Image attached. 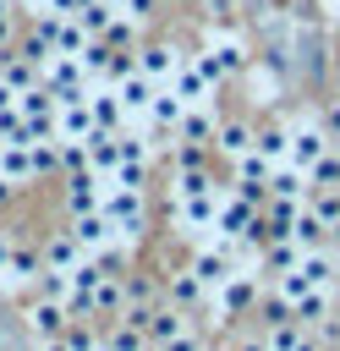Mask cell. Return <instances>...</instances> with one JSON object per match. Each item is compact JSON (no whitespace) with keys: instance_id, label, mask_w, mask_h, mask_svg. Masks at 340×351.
Returning <instances> with one entry per match:
<instances>
[{"instance_id":"5b68a950","label":"cell","mask_w":340,"mask_h":351,"mask_svg":"<svg viewBox=\"0 0 340 351\" xmlns=\"http://www.w3.org/2000/svg\"><path fill=\"white\" fill-rule=\"evenodd\" d=\"M71 236H77V247L93 258V252H104V247L115 241V225L104 219V208H88V214H71Z\"/></svg>"},{"instance_id":"277c9868","label":"cell","mask_w":340,"mask_h":351,"mask_svg":"<svg viewBox=\"0 0 340 351\" xmlns=\"http://www.w3.org/2000/svg\"><path fill=\"white\" fill-rule=\"evenodd\" d=\"M170 88L181 93V104H208V99H214V77L197 66V55H181V66H175V77H170Z\"/></svg>"},{"instance_id":"4fadbf2b","label":"cell","mask_w":340,"mask_h":351,"mask_svg":"<svg viewBox=\"0 0 340 351\" xmlns=\"http://www.w3.org/2000/svg\"><path fill=\"white\" fill-rule=\"evenodd\" d=\"M181 329H186V313H181L175 302H154V313H148V324H143V335L165 346V340H175Z\"/></svg>"},{"instance_id":"83f0119b","label":"cell","mask_w":340,"mask_h":351,"mask_svg":"<svg viewBox=\"0 0 340 351\" xmlns=\"http://www.w3.org/2000/svg\"><path fill=\"white\" fill-rule=\"evenodd\" d=\"M230 351H269V340H263V335H241Z\"/></svg>"},{"instance_id":"4316f807","label":"cell","mask_w":340,"mask_h":351,"mask_svg":"<svg viewBox=\"0 0 340 351\" xmlns=\"http://www.w3.org/2000/svg\"><path fill=\"white\" fill-rule=\"evenodd\" d=\"M11 27H16V22H11V0H0V49L11 44Z\"/></svg>"},{"instance_id":"9c48e42d","label":"cell","mask_w":340,"mask_h":351,"mask_svg":"<svg viewBox=\"0 0 340 351\" xmlns=\"http://www.w3.org/2000/svg\"><path fill=\"white\" fill-rule=\"evenodd\" d=\"M88 110H93L99 132H121V121H126V104H121L115 88H88Z\"/></svg>"},{"instance_id":"603a6c76","label":"cell","mask_w":340,"mask_h":351,"mask_svg":"<svg viewBox=\"0 0 340 351\" xmlns=\"http://www.w3.org/2000/svg\"><path fill=\"white\" fill-rule=\"evenodd\" d=\"M121 165H148V143L121 132ZM121 165H115V170H121Z\"/></svg>"},{"instance_id":"6da1fadb","label":"cell","mask_w":340,"mask_h":351,"mask_svg":"<svg viewBox=\"0 0 340 351\" xmlns=\"http://www.w3.org/2000/svg\"><path fill=\"white\" fill-rule=\"evenodd\" d=\"M208 296H214V324H225V318H247V313H258L263 280H258L252 269H241V263H236V269H230Z\"/></svg>"},{"instance_id":"52a82bcc","label":"cell","mask_w":340,"mask_h":351,"mask_svg":"<svg viewBox=\"0 0 340 351\" xmlns=\"http://www.w3.org/2000/svg\"><path fill=\"white\" fill-rule=\"evenodd\" d=\"M175 66H181V49H175V44H143V49H137V71L154 77V82H170Z\"/></svg>"},{"instance_id":"f1b7e54d","label":"cell","mask_w":340,"mask_h":351,"mask_svg":"<svg viewBox=\"0 0 340 351\" xmlns=\"http://www.w3.org/2000/svg\"><path fill=\"white\" fill-rule=\"evenodd\" d=\"M5 110H16V88L0 77V115H5Z\"/></svg>"},{"instance_id":"cb8c5ba5","label":"cell","mask_w":340,"mask_h":351,"mask_svg":"<svg viewBox=\"0 0 340 351\" xmlns=\"http://www.w3.org/2000/svg\"><path fill=\"white\" fill-rule=\"evenodd\" d=\"M154 5H159V0H115V11H121V16H132V22H148V16H154Z\"/></svg>"},{"instance_id":"ac0fdd59","label":"cell","mask_w":340,"mask_h":351,"mask_svg":"<svg viewBox=\"0 0 340 351\" xmlns=\"http://www.w3.org/2000/svg\"><path fill=\"white\" fill-rule=\"evenodd\" d=\"M313 214L324 219V230H329V241H340V186H313Z\"/></svg>"},{"instance_id":"d4e9b609","label":"cell","mask_w":340,"mask_h":351,"mask_svg":"<svg viewBox=\"0 0 340 351\" xmlns=\"http://www.w3.org/2000/svg\"><path fill=\"white\" fill-rule=\"evenodd\" d=\"M165 351H203V335H197V329L186 324V329H181L175 340H165Z\"/></svg>"},{"instance_id":"1f68e13d","label":"cell","mask_w":340,"mask_h":351,"mask_svg":"<svg viewBox=\"0 0 340 351\" xmlns=\"http://www.w3.org/2000/svg\"><path fill=\"white\" fill-rule=\"evenodd\" d=\"M329 252H335V280H340V241H335V247H329Z\"/></svg>"},{"instance_id":"f546056e","label":"cell","mask_w":340,"mask_h":351,"mask_svg":"<svg viewBox=\"0 0 340 351\" xmlns=\"http://www.w3.org/2000/svg\"><path fill=\"white\" fill-rule=\"evenodd\" d=\"M38 351H71V340L60 335V340H38Z\"/></svg>"},{"instance_id":"7402d4cb","label":"cell","mask_w":340,"mask_h":351,"mask_svg":"<svg viewBox=\"0 0 340 351\" xmlns=\"http://www.w3.org/2000/svg\"><path fill=\"white\" fill-rule=\"evenodd\" d=\"M60 170H88V143L60 137Z\"/></svg>"},{"instance_id":"7c38bea8","label":"cell","mask_w":340,"mask_h":351,"mask_svg":"<svg viewBox=\"0 0 340 351\" xmlns=\"http://www.w3.org/2000/svg\"><path fill=\"white\" fill-rule=\"evenodd\" d=\"M82 258H88V252L77 247V236H71V230H55V236L44 241V269H60V274H71Z\"/></svg>"},{"instance_id":"44dd1931","label":"cell","mask_w":340,"mask_h":351,"mask_svg":"<svg viewBox=\"0 0 340 351\" xmlns=\"http://www.w3.org/2000/svg\"><path fill=\"white\" fill-rule=\"evenodd\" d=\"M175 170H197V165H208V143H186V137H175Z\"/></svg>"},{"instance_id":"5bb4252c","label":"cell","mask_w":340,"mask_h":351,"mask_svg":"<svg viewBox=\"0 0 340 351\" xmlns=\"http://www.w3.org/2000/svg\"><path fill=\"white\" fill-rule=\"evenodd\" d=\"M110 88L121 93L126 115H137V110H148V104H154V88H159V82H154V77H143V71H126V77H121V82H110Z\"/></svg>"},{"instance_id":"e0dca14e","label":"cell","mask_w":340,"mask_h":351,"mask_svg":"<svg viewBox=\"0 0 340 351\" xmlns=\"http://www.w3.org/2000/svg\"><path fill=\"white\" fill-rule=\"evenodd\" d=\"M181 93L175 88H154V104H148V121L159 126V132H175V121H181Z\"/></svg>"},{"instance_id":"8fae6325","label":"cell","mask_w":340,"mask_h":351,"mask_svg":"<svg viewBox=\"0 0 340 351\" xmlns=\"http://www.w3.org/2000/svg\"><path fill=\"white\" fill-rule=\"evenodd\" d=\"M307 192H313V181H307V170H302V165L280 159V165L269 170V197H307Z\"/></svg>"},{"instance_id":"8992f818","label":"cell","mask_w":340,"mask_h":351,"mask_svg":"<svg viewBox=\"0 0 340 351\" xmlns=\"http://www.w3.org/2000/svg\"><path fill=\"white\" fill-rule=\"evenodd\" d=\"M252 137H258V126H252V121H241V115H230V121H219V126H214V154H225V159L236 165V159L252 148Z\"/></svg>"},{"instance_id":"2e32d148","label":"cell","mask_w":340,"mask_h":351,"mask_svg":"<svg viewBox=\"0 0 340 351\" xmlns=\"http://www.w3.org/2000/svg\"><path fill=\"white\" fill-rule=\"evenodd\" d=\"M252 148L269 159V165H280V159H291V121H269V126H258V137H252Z\"/></svg>"},{"instance_id":"3957f363","label":"cell","mask_w":340,"mask_h":351,"mask_svg":"<svg viewBox=\"0 0 340 351\" xmlns=\"http://www.w3.org/2000/svg\"><path fill=\"white\" fill-rule=\"evenodd\" d=\"M27 329H33V340H60V335L71 329L66 302H60V296H38V302L27 307Z\"/></svg>"},{"instance_id":"4dcf8cb0","label":"cell","mask_w":340,"mask_h":351,"mask_svg":"<svg viewBox=\"0 0 340 351\" xmlns=\"http://www.w3.org/2000/svg\"><path fill=\"white\" fill-rule=\"evenodd\" d=\"M11 192H16V181H5V176H0V203H11Z\"/></svg>"},{"instance_id":"30bf717a","label":"cell","mask_w":340,"mask_h":351,"mask_svg":"<svg viewBox=\"0 0 340 351\" xmlns=\"http://www.w3.org/2000/svg\"><path fill=\"white\" fill-rule=\"evenodd\" d=\"M165 296H170L181 313H192V307H203V302H208V285H203L192 269H175V274L165 280Z\"/></svg>"},{"instance_id":"d6986e66","label":"cell","mask_w":340,"mask_h":351,"mask_svg":"<svg viewBox=\"0 0 340 351\" xmlns=\"http://www.w3.org/2000/svg\"><path fill=\"white\" fill-rule=\"evenodd\" d=\"M263 340H269V351H296V346L307 340V324H302V318H280V324H263Z\"/></svg>"},{"instance_id":"484cf974","label":"cell","mask_w":340,"mask_h":351,"mask_svg":"<svg viewBox=\"0 0 340 351\" xmlns=\"http://www.w3.org/2000/svg\"><path fill=\"white\" fill-rule=\"evenodd\" d=\"M324 132H329V143H340V99H329V110H324Z\"/></svg>"},{"instance_id":"ba28073f","label":"cell","mask_w":340,"mask_h":351,"mask_svg":"<svg viewBox=\"0 0 340 351\" xmlns=\"http://www.w3.org/2000/svg\"><path fill=\"white\" fill-rule=\"evenodd\" d=\"M99 197H104V176L71 170V181H66V208H71V214H88V208H99Z\"/></svg>"},{"instance_id":"9a60e30c","label":"cell","mask_w":340,"mask_h":351,"mask_svg":"<svg viewBox=\"0 0 340 351\" xmlns=\"http://www.w3.org/2000/svg\"><path fill=\"white\" fill-rule=\"evenodd\" d=\"M214 115H208V104H186L181 110V121H175V137H186V143H208L214 148Z\"/></svg>"},{"instance_id":"ffe728a7","label":"cell","mask_w":340,"mask_h":351,"mask_svg":"<svg viewBox=\"0 0 340 351\" xmlns=\"http://www.w3.org/2000/svg\"><path fill=\"white\" fill-rule=\"evenodd\" d=\"M307 181H313V186H340V143H329V148L313 159Z\"/></svg>"},{"instance_id":"7a4b0ae2","label":"cell","mask_w":340,"mask_h":351,"mask_svg":"<svg viewBox=\"0 0 340 351\" xmlns=\"http://www.w3.org/2000/svg\"><path fill=\"white\" fill-rule=\"evenodd\" d=\"M329 148V132H324V121L318 115H296L291 121V165H302V170H313V159Z\"/></svg>"}]
</instances>
